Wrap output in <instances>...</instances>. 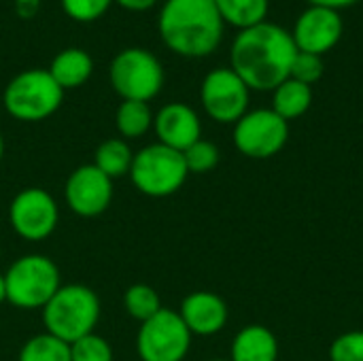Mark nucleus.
Listing matches in <instances>:
<instances>
[{
  "instance_id": "f257e3e1",
  "label": "nucleus",
  "mask_w": 363,
  "mask_h": 361,
  "mask_svg": "<svg viewBox=\"0 0 363 361\" xmlns=\"http://www.w3.org/2000/svg\"><path fill=\"white\" fill-rule=\"evenodd\" d=\"M298 47L291 32L272 21L240 30L230 49V68L255 91H272L289 79Z\"/></svg>"
},
{
  "instance_id": "f03ea898",
  "label": "nucleus",
  "mask_w": 363,
  "mask_h": 361,
  "mask_svg": "<svg viewBox=\"0 0 363 361\" xmlns=\"http://www.w3.org/2000/svg\"><path fill=\"white\" fill-rule=\"evenodd\" d=\"M223 19L215 0H166L157 15L164 45L183 57H206L223 40Z\"/></svg>"
},
{
  "instance_id": "7ed1b4c3",
  "label": "nucleus",
  "mask_w": 363,
  "mask_h": 361,
  "mask_svg": "<svg viewBox=\"0 0 363 361\" xmlns=\"http://www.w3.org/2000/svg\"><path fill=\"white\" fill-rule=\"evenodd\" d=\"M45 332L72 345L94 334L100 319V298L87 285H62L40 311Z\"/></svg>"
},
{
  "instance_id": "20e7f679",
  "label": "nucleus",
  "mask_w": 363,
  "mask_h": 361,
  "mask_svg": "<svg viewBox=\"0 0 363 361\" xmlns=\"http://www.w3.org/2000/svg\"><path fill=\"white\" fill-rule=\"evenodd\" d=\"M64 100V89L55 83L47 68H30L15 74L2 94L4 111L26 123L51 117Z\"/></svg>"
},
{
  "instance_id": "39448f33",
  "label": "nucleus",
  "mask_w": 363,
  "mask_h": 361,
  "mask_svg": "<svg viewBox=\"0 0 363 361\" xmlns=\"http://www.w3.org/2000/svg\"><path fill=\"white\" fill-rule=\"evenodd\" d=\"M6 302L21 311H36L53 298L62 287L55 262L45 255L28 253L15 260L4 272Z\"/></svg>"
},
{
  "instance_id": "423d86ee",
  "label": "nucleus",
  "mask_w": 363,
  "mask_h": 361,
  "mask_svg": "<svg viewBox=\"0 0 363 361\" xmlns=\"http://www.w3.org/2000/svg\"><path fill=\"white\" fill-rule=\"evenodd\" d=\"M128 177L140 194L149 198H168L185 185L189 170L181 151L153 143L134 153Z\"/></svg>"
},
{
  "instance_id": "0eeeda50",
  "label": "nucleus",
  "mask_w": 363,
  "mask_h": 361,
  "mask_svg": "<svg viewBox=\"0 0 363 361\" xmlns=\"http://www.w3.org/2000/svg\"><path fill=\"white\" fill-rule=\"evenodd\" d=\"M108 79L121 100L151 102L164 87V66L149 49L128 47L111 60Z\"/></svg>"
},
{
  "instance_id": "6e6552de",
  "label": "nucleus",
  "mask_w": 363,
  "mask_h": 361,
  "mask_svg": "<svg viewBox=\"0 0 363 361\" xmlns=\"http://www.w3.org/2000/svg\"><path fill=\"white\" fill-rule=\"evenodd\" d=\"M191 332L181 315L162 309L157 315L140 323L136 334V351L140 361H183L191 349Z\"/></svg>"
},
{
  "instance_id": "1a4fd4ad",
  "label": "nucleus",
  "mask_w": 363,
  "mask_h": 361,
  "mask_svg": "<svg viewBox=\"0 0 363 361\" xmlns=\"http://www.w3.org/2000/svg\"><path fill=\"white\" fill-rule=\"evenodd\" d=\"M234 147L251 160H270L283 151L289 140V121L272 109L247 111L234 123Z\"/></svg>"
},
{
  "instance_id": "9d476101",
  "label": "nucleus",
  "mask_w": 363,
  "mask_h": 361,
  "mask_svg": "<svg viewBox=\"0 0 363 361\" xmlns=\"http://www.w3.org/2000/svg\"><path fill=\"white\" fill-rule=\"evenodd\" d=\"M57 221V202L43 187H26L15 194L9 204L11 230L28 243H40L49 238L55 232Z\"/></svg>"
},
{
  "instance_id": "9b49d317",
  "label": "nucleus",
  "mask_w": 363,
  "mask_h": 361,
  "mask_svg": "<svg viewBox=\"0 0 363 361\" xmlns=\"http://www.w3.org/2000/svg\"><path fill=\"white\" fill-rule=\"evenodd\" d=\"M200 102L213 121L236 123L249 111L251 89L230 66H223L211 70L202 79Z\"/></svg>"
},
{
  "instance_id": "f8f14e48",
  "label": "nucleus",
  "mask_w": 363,
  "mask_h": 361,
  "mask_svg": "<svg viewBox=\"0 0 363 361\" xmlns=\"http://www.w3.org/2000/svg\"><path fill=\"white\" fill-rule=\"evenodd\" d=\"M342 32H345V21L340 11L308 4V9L302 11V15L296 19L291 38L298 51L315 53L323 57L340 43Z\"/></svg>"
},
{
  "instance_id": "ddd939ff",
  "label": "nucleus",
  "mask_w": 363,
  "mask_h": 361,
  "mask_svg": "<svg viewBox=\"0 0 363 361\" xmlns=\"http://www.w3.org/2000/svg\"><path fill=\"white\" fill-rule=\"evenodd\" d=\"M64 200L79 217L102 215L113 200V181L94 164H83L70 172L64 185Z\"/></svg>"
},
{
  "instance_id": "4468645a",
  "label": "nucleus",
  "mask_w": 363,
  "mask_h": 361,
  "mask_svg": "<svg viewBox=\"0 0 363 361\" xmlns=\"http://www.w3.org/2000/svg\"><path fill=\"white\" fill-rule=\"evenodd\" d=\"M153 130L157 134V143L181 153L202 138L200 115L185 102L164 104L153 115Z\"/></svg>"
},
{
  "instance_id": "2eb2a0df",
  "label": "nucleus",
  "mask_w": 363,
  "mask_h": 361,
  "mask_svg": "<svg viewBox=\"0 0 363 361\" xmlns=\"http://www.w3.org/2000/svg\"><path fill=\"white\" fill-rule=\"evenodd\" d=\"M177 313L181 315L191 336H215L228 326L230 319L225 300L213 291L189 294L187 298H183Z\"/></svg>"
},
{
  "instance_id": "dca6fc26",
  "label": "nucleus",
  "mask_w": 363,
  "mask_h": 361,
  "mask_svg": "<svg viewBox=\"0 0 363 361\" xmlns=\"http://www.w3.org/2000/svg\"><path fill=\"white\" fill-rule=\"evenodd\" d=\"M279 340L266 326L253 323L242 328L230 349V361H279Z\"/></svg>"
},
{
  "instance_id": "f3484780",
  "label": "nucleus",
  "mask_w": 363,
  "mask_h": 361,
  "mask_svg": "<svg viewBox=\"0 0 363 361\" xmlns=\"http://www.w3.org/2000/svg\"><path fill=\"white\" fill-rule=\"evenodd\" d=\"M47 70L64 91L77 89L89 81V77L94 72V60L85 49L68 47V49H62L51 60V66Z\"/></svg>"
},
{
  "instance_id": "a211bd4d",
  "label": "nucleus",
  "mask_w": 363,
  "mask_h": 361,
  "mask_svg": "<svg viewBox=\"0 0 363 361\" xmlns=\"http://www.w3.org/2000/svg\"><path fill=\"white\" fill-rule=\"evenodd\" d=\"M313 106V87L296 79H285L277 89H272V111L285 121L298 119Z\"/></svg>"
},
{
  "instance_id": "6ab92c4d",
  "label": "nucleus",
  "mask_w": 363,
  "mask_h": 361,
  "mask_svg": "<svg viewBox=\"0 0 363 361\" xmlns=\"http://www.w3.org/2000/svg\"><path fill=\"white\" fill-rule=\"evenodd\" d=\"M132 162H134V151L123 138L102 140L94 153V166L100 172H104L111 181L128 177L132 170Z\"/></svg>"
},
{
  "instance_id": "aec40b11",
  "label": "nucleus",
  "mask_w": 363,
  "mask_h": 361,
  "mask_svg": "<svg viewBox=\"0 0 363 361\" xmlns=\"http://www.w3.org/2000/svg\"><path fill=\"white\" fill-rule=\"evenodd\" d=\"M215 4L223 23L238 28V32L266 21L270 9V0H215Z\"/></svg>"
},
{
  "instance_id": "412c9836",
  "label": "nucleus",
  "mask_w": 363,
  "mask_h": 361,
  "mask_svg": "<svg viewBox=\"0 0 363 361\" xmlns=\"http://www.w3.org/2000/svg\"><path fill=\"white\" fill-rule=\"evenodd\" d=\"M115 126L119 134L125 138H140L153 128V113L149 102L138 100H121L115 113Z\"/></svg>"
},
{
  "instance_id": "4be33fe9",
  "label": "nucleus",
  "mask_w": 363,
  "mask_h": 361,
  "mask_svg": "<svg viewBox=\"0 0 363 361\" xmlns=\"http://www.w3.org/2000/svg\"><path fill=\"white\" fill-rule=\"evenodd\" d=\"M17 361H70V345L43 332L23 343Z\"/></svg>"
},
{
  "instance_id": "5701e85b",
  "label": "nucleus",
  "mask_w": 363,
  "mask_h": 361,
  "mask_svg": "<svg viewBox=\"0 0 363 361\" xmlns=\"http://www.w3.org/2000/svg\"><path fill=\"white\" fill-rule=\"evenodd\" d=\"M123 306H125V313L140 323H145L147 319H151L164 309L160 294L147 283L130 285L123 294Z\"/></svg>"
},
{
  "instance_id": "b1692460",
  "label": "nucleus",
  "mask_w": 363,
  "mask_h": 361,
  "mask_svg": "<svg viewBox=\"0 0 363 361\" xmlns=\"http://www.w3.org/2000/svg\"><path fill=\"white\" fill-rule=\"evenodd\" d=\"M183 157H185L189 174H204V172H211L219 164V149L215 143L200 138L198 143H194L189 149L183 151Z\"/></svg>"
},
{
  "instance_id": "393cba45",
  "label": "nucleus",
  "mask_w": 363,
  "mask_h": 361,
  "mask_svg": "<svg viewBox=\"0 0 363 361\" xmlns=\"http://www.w3.org/2000/svg\"><path fill=\"white\" fill-rule=\"evenodd\" d=\"M70 361H113V349L106 338L87 334L70 345Z\"/></svg>"
},
{
  "instance_id": "a878e982",
  "label": "nucleus",
  "mask_w": 363,
  "mask_h": 361,
  "mask_svg": "<svg viewBox=\"0 0 363 361\" xmlns=\"http://www.w3.org/2000/svg\"><path fill=\"white\" fill-rule=\"evenodd\" d=\"M323 72H325V64H323V57L321 55L298 51L296 53V60L291 64L289 79H296V81L306 83V85L313 87L323 77Z\"/></svg>"
},
{
  "instance_id": "bb28decb",
  "label": "nucleus",
  "mask_w": 363,
  "mask_h": 361,
  "mask_svg": "<svg viewBox=\"0 0 363 361\" xmlns=\"http://www.w3.org/2000/svg\"><path fill=\"white\" fill-rule=\"evenodd\" d=\"M60 4L70 19L79 23H89L100 19L113 4V0H60Z\"/></svg>"
},
{
  "instance_id": "cd10ccee",
  "label": "nucleus",
  "mask_w": 363,
  "mask_h": 361,
  "mask_svg": "<svg viewBox=\"0 0 363 361\" xmlns=\"http://www.w3.org/2000/svg\"><path fill=\"white\" fill-rule=\"evenodd\" d=\"M332 361H363V330L340 334L330 347Z\"/></svg>"
},
{
  "instance_id": "c85d7f7f",
  "label": "nucleus",
  "mask_w": 363,
  "mask_h": 361,
  "mask_svg": "<svg viewBox=\"0 0 363 361\" xmlns=\"http://www.w3.org/2000/svg\"><path fill=\"white\" fill-rule=\"evenodd\" d=\"M38 6H40V0H15V11L23 19L34 17L38 13Z\"/></svg>"
},
{
  "instance_id": "c756f323",
  "label": "nucleus",
  "mask_w": 363,
  "mask_h": 361,
  "mask_svg": "<svg viewBox=\"0 0 363 361\" xmlns=\"http://www.w3.org/2000/svg\"><path fill=\"white\" fill-rule=\"evenodd\" d=\"M113 2H117V4H119L121 9H125V11L145 13V11H149V9H153L157 0H113Z\"/></svg>"
},
{
  "instance_id": "7c9ffc66",
  "label": "nucleus",
  "mask_w": 363,
  "mask_h": 361,
  "mask_svg": "<svg viewBox=\"0 0 363 361\" xmlns=\"http://www.w3.org/2000/svg\"><path fill=\"white\" fill-rule=\"evenodd\" d=\"M306 2H308V4H315V6H328V9L340 11V9L353 6V4H357V2H362V0H306Z\"/></svg>"
},
{
  "instance_id": "2f4dec72",
  "label": "nucleus",
  "mask_w": 363,
  "mask_h": 361,
  "mask_svg": "<svg viewBox=\"0 0 363 361\" xmlns=\"http://www.w3.org/2000/svg\"><path fill=\"white\" fill-rule=\"evenodd\" d=\"M6 302V287H4V274H0V304Z\"/></svg>"
},
{
  "instance_id": "473e14b6",
  "label": "nucleus",
  "mask_w": 363,
  "mask_h": 361,
  "mask_svg": "<svg viewBox=\"0 0 363 361\" xmlns=\"http://www.w3.org/2000/svg\"><path fill=\"white\" fill-rule=\"evenodd\" d=\"M2 155H4V138L0 134V162H2Z\"/></svg>"
},
{
  "instance_id": "72a5a7b5",
  "label": "nucleus",
  "mask_w": 363,
  "mask_h": 361,
  "mask_svg": "<svg viewBox=\"0 0 363 361\" xmlns=\"http://www.w3.org/2000/svg\"><path fill=\"white\" fill-rule=\"evenodd\" d=\"M208 361H230V360H208Z\"/></svg>"
},
{
  "instance_id": "f704fd0d",
  "label": "nucleus",
  "mask_w": 363,
  "mask_h": 361,
  "mask_svg": "<svg viewBox=\"0 0 363 361\" xmlns=\"http://www.w3.org/2000/svg\"><path fill=\"white\" fill-rule=\"evenodd\" d=\"M0 257H2V249H0Z\"/></svg>"
}]
</instances>
